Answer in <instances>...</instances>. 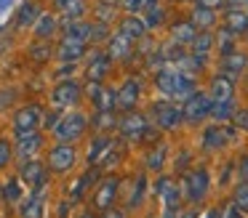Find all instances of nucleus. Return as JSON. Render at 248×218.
Wrapping results in <instances>:
<instances>
[{"label": "nucleus", "instance_id": "obj_12", "mask_svg": "<svg viewBox=\"0 0 248 218\" xmlns=\"http://www.w3.org/2000/svg\"><path fill=\"white\" fill-rule=\"evenodd\" d=\"M19 175H22V181H24V184H30L32 189L46 186V178H48V173H46V165L38 162V160H27V162L22 165V170H19Z\"/></svg>", "mask_w": 248, "mask_h": 218}, {"label": "nucleus", "instance_id": "obj_17", "mask_svg": "<svg viewBox=\"0 0 248 218\" xmlns=\"http://www.w3.org/2000/svg\"><path fill=\"white\" fill-rule=\"evenodd\" d=\"M19 213H22V218H43V213H46V200H43V191H40V189H35V194L30 197V200H24V202H22Z\"/></svg>", "mask_w": 248, "mask_h": 218}, {"label": "nucleus", "instance_id": "obj_7", "mask_svg": "<svg viewBox=\"0 0 248 218\" xmlns=\"http://www.w3.org/2000/svg\"><path fill=\"white\" fill-rule=\"evenodd\" d=\"M78 99H80V85L72 83V80H64L51 90V104L56 109H67V106L78 104Z\"/></svg>", "mask_w": 248, "mask_h": 218}, {"label": "nucleus", "instance_id": "obj_44", "mask_svg": "<svg viewBox=\"0 0 248 218\" xmlns=\"http://www.w3.org/2000/svg\"><path fill=\"white\" fill-rule=\"evenodd\" d=\"M112 16H115V8H112L109 3H107V5H104V3L96 5V19H99V21H109Z\"/></svg>", "mask_w": 248, "mask_h": 218}, {"label": "nucleus", "instance_id": "obj_47", "mask_svg": "<svg viewBox=\"0 0 248 218\" xmlns=\"http://www.w3.org/2000/svg\"><path fill=\"white\" fill-rule=\"evenodd\" d=\"M8 160H11V146H8V141H0V170L8 165Z\"/></svg>", "mask_w": 248, "mask_h": 218}, {"label": "nucleus", "instance_id": "obj_53", "mask_svg": "<svg viewBox=\"0 0 248 218\" xmlns=\"http://www.w3.org/2000/svg\"><path fill=\"white\" fill-rule=\"evenodd\" d=\"M227 5H232V8H240L243 3H248V0H224Z\"/></svg>", "mask_w": 248, "mask_h": 218}, {"label": "nucleus", "instance_id": "obj_32", "mask_svg": "<svg viewBox=\"0 0 248 218\" xmlns=\"http://www.w3.org/2000/svg\"><path fill=\"white\" fill-rule=\"evenodd\" d=\"M166 154H168L166 144H155V149L147 154V168L155 170V173H157V170H163V165H166Z\"/></svg>", "mask_w": 248, "mask_h": 218}, {"label": "nucleus", "instance_id": "obj_26", "mask_svg": "<svg viewBox=\"0 0 248 218\" xmlns=\"http://www.w3.org/2000/svg\"><path fill=\"white\" fill-rule=\"evenodd\" d=\"M224 27L227 29H232L237 35V32H246L248 29V14L246 11H240V8H230L227 11V16H224Z\"/></svg>", "mask_w": 248, "mask_h": 218}, {"label": "nucleus", "instance_id": "obj_45", "mask_svg": "<svg viewBox=\"0 0 248 218\" xmlns=\"http://www.w3.org/2000/svg\"><path fill=\"white\" fill-rule=\"evenodd\" d=\"M232 122H235L237 128H243V131H248V109H235V115H232Z\"/></svg>", "mask_w": 248, "mask_h": 218}, {"label": "nucleus", "instance_id": "obj_30", "mask_svg": "<svg viewBox=\"0 0 248 218\" xmlns=\"http://www.w3.org/2000/svg\"><path fill=\"white\" fill-rule=\"evenodd\" d=\"M192 93H195L192 74H184V72H179V77H176V90H173V99H176V101H184V99H189Z\"/></svg>", "mask_w": 248, "mask_h": 218}, {"label": "nucleus", "instance_id": "obj_38", "mask_svg": "<svg viewBox=\"0 0 248 218\" xmlns=\"http://www.w3.org/2000/svg\"><path fill=\"white\" fill-rule=\"evenodd\" d=\"M232 202H235V205L240 207L243 213H248V181H243V184H237V186H235Z\"/></svg>", "mask_w": 248, "mask_h": 218}, {"label": "nucleus", "instance_id": "obj_18", "mask_svg": "<svg viewBox=\"0 0 248 218\" xmlns=\"http://www.w3.org/2000/svg\"><path fill=\"white\" fill-rule=\"evenodd\" d=\"M221 69H224V74H230V77H237V74H243L248 69V56L246 53H227L224 61H221Z\"/></svg>", "mask_w": 248, "mask_h": 218}, {"label": "nucleus", "instance_id": "obj_24", "mask_svg": "<svg viewBox=\"0 0 248 218\" xmlns=\"http://www.w3.org/2000/svg\"><path fill=\"white\" fill-rule=\"evenodd\" d=\"M56 27H59V19H56L54 14H40L38 21H35V35H38L40 40H48L56 32Z\"/></svg>", "mask_w": 248, "mask_h": 218}, {"label": "nucleus", "instance_id": "obj_29", "mask_svg": "<svg viewBox=\"0 0 248 218\" xmlns=\"http://www.w3.org/2000/svg\"><path fill=\"white\" fill-rule=\"evenodd\" d=\"M232 115H235V101H232V99H227V101H211L208 117H214V120H232Z\"/></svg>", "mask_w": 248, "mask_h": 218}, {"label": "nucleus", "instance_id": "obj_34", "mask_svg": "<svg viewBox=\"0 0 248 218\" xmlns=\"http://www.w3.org/2000/svg\"><path fill=\"white\" fill-rule=\"evenodd\" d=\"M96 178H99V170H96V168H91V170H88V173H86V175H83V178L75 184V191H72V200H80V197L88 191V186H91Z\"/></svg>", "mask_w": 248, "mask_h": 218}, {"label": "nucleus", "instance_id": "obj_23", "mask_svg": "<svg viewBox=\"0 0 248 218\" xmlns=\"http://www.w3.org/2000/svg\"><path fill=\"white\" fill-rule=\"evenodd\" d=\"M118 32H123V35H128L131 40H139V37H144V32H147V27H144V21L139 19V16H125V19H120V29Z\"/></svg>", "mask_w": 248, "mask_h": 218}, {"label": "nucleus", "instance_id": "obj_59", "mask_svg": "<svg viewBox=\"0 0 248 218\" xmlns=\"http://www.w3.org/2000/svg\"><path fill=\"white\" fill-rule=\"evenodd\" d=\"M246 32H248V29H246Z\"/></svg>", "mask_w": 248, "mask_h": 218}, {"label": "nucleus", "instance_id": "obj_6", "mask_svg": "<svg viewBox=\"0 0 248 218\" xmlns=\"http://www.w3.org/2000/svg\"><path fill=\"white\" fill-rule=\"evenodd\" d=\"M152 112H155L157 128H163V131H173V128H179L184 122L182 109H179L176 104H168V101H157Z\"/></svg>", "mask_w": 248, "mask_h": 218}, {"label": "nucleus", "instance_id": "obj_55", "mask_svg": "<svg viewBox=\"0 0 248 218\" xmlns=\"http://www.w3.org/2000/svg\"><path fill=\"white\" fill-rule=\"evenodd\" d=\"M205 218H219V213H208V216H205Z\"/></svg>", "mask_w": 248, "mask_h": 218}, {"label": "nucleus", "instance_id": "obj_9", "mask_svg": "<svg viewBox=\"0 0 248 218\" xmlns=\"http://www.w3.org/2000/svg\"><path fill=\"white\" fill-rule=\"evenodd\" d=\"M118 186H120V181L115 178V175H107V178L96 186V194H93V207H96V210H107V207H112L115 194H118Z\"/></svg>", "mask_w": 248, "mask_h": 218}, {"label": "nucleus", "instance_id": "obj_40", "mask_svg": "<svg viewBox=\"0 0 248 218\" xmlns=\"http://www.w3.org/2000/svg\"><path fill=\"white\" fill-rule=\"evenodd\" d=\"M107 35H109L107 21H96V24H91V43H102Z\"/></svg>", "mask_w": 248, "mask_h": 218}, {"label": "nucleus", "instance_id": "obj_27", "mask_svg": "<svg viewBox=\"0 0 248 218\" xmlns=\"http://www.w3.org/2000/svg\"><path fill=\"white\" fill-rule=\"evenodd\" d=\"M64 35L67 37H75V40L88 43V40H91V24H88V21H83V19L67 21V24H64Z\"/></svg>", "mask_w": 248, "mask_h": 218}, {"label": "nucleus", "instance_id": "obj_57", "mask_svg": "<svg viewBox=\"0 0 248 218\" xmlns=\"http://www.w3.org/2000/svg\"><path fill=\"white\" fill-rule=\"evenodd\" d=\"M80 218H93V216H88V213H83V216Z\"/></svg>", "mask_w": 248, "mask_h": 218}, {"label": "nucleus", "instance_id": "obj_28", "mask_svg": "<svg viewBox=\"0 0 248 218\" xmlns=\"http://www.w3.org/2000/svg\"><path fill=\"white\" fill-rule=\"evenodd\" d=\"M192 21L198 29H211V27L216 24V11L214 8H205V5H198V8L192 11Z\"/></svg>", "mask_w": 248, "mask_h": 218}, {"label": "nucleus", "instance_id": "obj_41", "mask_svg": "<svg viewBox=\"0 0 248 218\" xmlns=\"http://www.w3.org/2000/svg\"><path fill=\"white\" fill-rule=\"evenodd\" d=\"M19 197H22V184H19L16 178L8 181L6 184V200L8 202H19Z\"/></svg>", "mask_w": 248, "mask_h": 218}, {"label": "nucleus", "instance_id": "obj_19", "mask_svg": "<svg viewBox=\"0 0 248 218\" xmlns=\"http://www.w3.org/2000/svg\"><path fill=\"white\" fill-rule=\"evenodd\" d=\"M195 35H198V27L192 21H176L171 27V40L179 43V45H189L195 40Z\"/></svg>", "mask_w": 248, "mask_h": 218}, {"label": "nucleus", "instance_id": "obj_49", "mask_svg": "<svg viewBox=\"0 0 248 218\" xmlns=\"http://www.w3.org/2000/svg\"><path fill=\"white\" fill-rule=\"evenodd\" d=\"M155 5H157V0H139V11H144V14H147V11H152Z\"/></svg>", "mask_w": 248, "mask_h": 218}, {"label": "nucleus", "instance_id": "obj_14", "mask_svg": "<svg viewBox=\"0 0 248 218\" xmlns=\"http://www.w3.org/2000/svg\"><path fill=\"white\" fill-rule=\"evenodd\" d=\"M16 138L19 141H16V149H14V152H16V157H22V160H30L40 146H43V136H40L38 131L27 133V136H16Z\"/></svg>", "mask_w": 248, "mask_h": 218}, {"label": "nucleus", "instance_id": "obj_1", "mask_svg": "<svg viewBox=\"0 0 248 218\" xmlns=\"http://www.w3.org/2000/svg\"><path fill=\"white\" fill-rule=\"evenodd\" d=\"M86 125H88V117L83 115V112H70V115H64L62 120H56L54 133H56L59 141H72V138L83 136Z\"/></svg>", "mask_w": 248, "mask_h": 218}, {"label": "nucleus", "instance_id": "obj_11", "mask_svg": "<svg viewBox=\"0 0 248 218\" xmlns=\"http://www.w3.org/2000/svg\"><path fill=\"white\" fill-rule=\"evenodd\" d=\"M56 56H59L62 64H78L83 56H86V43L64 35V40H62V45H59V51H56Z\"/></svg>", "mask_w": 248, "mask_h": 218}, {"label": "nucleus", "instance_id": "obj_39", "mask_svg": "<svg viewBox=\"0 0 248 218\" xmlns=\"http://www.w3.org/2000/svg\"><path fill=\"white\" fill-rule=\"evenodd\" d=\"M30 56H32L35 61H48V58H51V45H48V40L35 43V45L30 48Z\"/></svg>", "mask_w": 248, "mask_h": 218}, {"label": "nucleus", "instance_id": "obj_8", "mask_svg": "<svg viewBox=\"0 0 248 218\" xmlns=\"http://www.w3.org/2000/svg\"><path fill=\"white\" fill-rule=\"evenodd\" d=\"M118 125H120V133H123L125 138H131V141H141V138H144V131L150 128L147 125V117L139 115V112H134V109L125 112Z\"/></svg>", "mask_w": 248, "mask_h": 218}, {"label": "nucleus", "instance_id": "obj_3", "mask_svg": "<svg viewBox=\"0 0 248 218\" xmlns=\"http://www.w3.org/2000/svg\"><path fill=\"white\" fill-rule=\"evenodd\" d=\"M43 122V109L38 104H27L14 115V133L16 136H27V133H35Z\"/></svg>", "mask_w": 248, "mask_h": 218}, {"label": "nucleus", "instance_id": "obj_31", "mask_svg": "<svg viewBox=\"0 0 248 218\" xmlns=\"http://www.w3.org/2000/svg\"><path fill=\"white\" fill-rule=\"evenodd\" d=\"M189 48H192V53H198V56H205V53L214 48V37H211V32L208 29L198 32V35H195V40L189 43Z\"/></svg>", "mask_w": 248, "mask_h": 218}, {"label": "nucleus", "instance_id": "obj_51", "mask_svg": "<svg viewBox=\"0 0 248 218\" xmlns=\"http://www.w3.org/2000/svg\"><path fill=\"white\" fill-rule=\"evenodd\" d=\"M240 175H243V181H248V157L240 160Z\"/></svg>", "mask_w": 248, "mask_h": 218}, {"label": "nucleus", "instance_id": "obj_15", "mask_svg": "<svg viewBox=\"0 0 248 218\" xmlns=\"http://www.w3.org/2000/svg\"><path fill=\"white\" fill-rule=\"evenodd\" d=\"M91 93H93V104H96L99 112H112L115 109V90L112 88L91 83Z\"/></svg>", "mask_w": 248, "mask_h": 218}, {"label": "nucleus", "instance_id": "obj_46", "mask_svg": "<svg viewBox=\"0 0 248 218\" xmlns=\"http://www.w3.org/2000/svg\"><path fill=\"white\" fill-rule=\"evenodd\" d=\"M144 186H147V178L139 175V181H136V191H134V197H131V205H139L141 194H144Z\"/></svg>", "mask_w": 248, "mask_h": 218}, {"label": "nucleus", "instance_id": "obj_20", "mask_svg": "<svg viewBox=\"0 0 248 218\" xmlns=\"http://www.w3.org/2000/svg\"><path fill=\"white\" fill-rule=\"evenodd\" d=\"M176 77H179V72H173V69H157V74H155V85H157V90L160 93H166L168 99H173V90H176Z\"/></svg>", "mask_w": 248, "mask_h": 218}, {"label": "nucleus", "instance_id": "obj_2", "mask_svg": "<svg viewBox=\"0 0 248 218\" xmlns=\"http://www.w3.org/2000/svg\"><path fill=\"white\" fill-rule=\"evenodd\" d=\"M208 173H205L203 168H195L189 170V173H184L182 178V194L187 197L189 202H200L205 197V191H208Z\"/></svg>", "mask_w": 248, "mask_h": 218}, {"label": "nucleus", "instance_id": "obj_16", "mask_svg": "<svg viewBox=\"0 0 248 218\" xmlns=\"http://www.w3.org/2000/svg\"><path fill=\"white\" fill-rule=\"evenodd\" d=\"M131 45H134V40H131L128 35H123V32H118V35L109 37L107 56L109 58H128L131 56Z\"/></svg>", "mask_w": 248, "mask_h": 218}, {"label": "nucleus", "instance_id": "obj_35", "mask_svg": "<svg viewBox=\"0 0 248 218\" xmlns=\"http://www.w3.org/2000/svg\"><path fill=\"white\" fill-rule=\"evenodd\" d=\"M214 40H219V51H221V56H227V53L235 51V32L227 29V27L219 32V37H214Z\"/></svg>", "mask_w": 248, "mask_h": 218}, {"label": "nucleus", "instance_id": "obj_22", "mask_svg": "<svg viewBox=\"0 0 248 218\" xmlns=\"http://www.w3.org/2000/svg\"><path fill=\"white\" fill-rule=\"evenodd\" d=\"M54 5L64 14V24L80 19V16L86 14V3H83V0H54Z\"/></svg>", "mask_w": 248, "mask_h": 218}, {"label": "nucleus", "instance_id": "obj_54", "mask_svg": "<svg viewBox=\"0 0 248 218\" xmlns=\"http://www.w3.org/2000/svg\"><path fill=\"white\" fill-rule=\"evenodd\" d=\"M179 218H195V213H192V210H187V213H182Z\"/></svg>", "mask_w": 248, "mask_h": 218}, {"label": "nucleus", "instance_id": "obj_10", "mask_svg": "<svg viewBox=\"0 0 248 218\" xmlns=\"http://www.w3.org/2000/svg\"><path fill=\"white\" fill-rule=\"evenodd\" d=\"M139 80H125L123 85H120L118 90H115V106H120V109L131 112L136 106V101H139Z\"/></svg>", "mask_w": 248, "mask_h": 218}, {"label": "nucleus", "instance_id": "obj_50", "mask_svg": "<svg viewBox=\"0 0 248 218\" xmlns=\"http://www.w3.org/2000/svg\"><path fill=\"white\" fill-rule=\"evenodd\" d=\"M11 99H14V96L8 93V90H0V109H6V104H8Z\"/></svg>", "mask_w": 248, "mask_h": 218}, {"label": "nucleus", "instance_id": "obj_13", "mask_svg": "<svg viewBox=\"0 0 248 218\" xmlns=\"http://www.w3.org/2000/svg\"><path fill=\"white\" fill-rule=\"evenodd\" d=\"M211 101H227L235 96V77H230V74H219V77H214V83H211Z\"/></svg>", "mask_w": 248, "mask_h": 218}, {"label": "nucleus", "instance_id": "obj_43", "mask_svg": "<svg viewBox=\"0 0 248 218\" xmlns=\"http://www.w3.org/2000/svg\"><path fill=\"white\" fill-rule=\"evenodd\" d=\"M112 125H118V122H115V115L112 112H99V117H96V128H112Z\"/></svg>", "mask_w": 248, "mask_h": 218}, {"label": "nucleus", "instance_id": "obj_58", "mask_svg": "<svg viewBox=\"0 0 248 218\" xmlns=\"http://www.w3.org/2000/svg\"><path fill=\"white\" fill-rule=\"evenodd\" d=\"M176 3H184V0H176Z\"/></svg>", "mask_w": 248, "mask_h": 218}, {"label": "nucleus", "instance_id": "obj_36", "mask_svg": "<svg viewBox=\"0 0 248 218\" xmlns=\"http://www.w3.org/2000/svg\"><path fill=\"white\" fill-rule=\"evenodd\" d=\"M38 16H40V8H38V5L24 3L22 8H19V24H22V27H30L32 21H38Z\"/></svg>", "mask_w": 248, "mask_h": 218}, {"label": "nucleus", "instance_id": "obj_56", "mask_svg": "<svg viewBox=\"0 0 248 218\" xmlns=\"http://www.w3.org/2000/svg\"><path fill=\"white\" fill-rule=\"evenodd\" d=\"M6 5H8V0H0V8H6Z\"/></svg>", "mask_w": 248, "mask_h": 218}, {"label": "nucleus", "instance_id": "obj_42", "mask_svg": "<svg viewBox=\"0 0 248 218\" xmlns=\"http://www.w3.org/2000/svg\"><path fill=\"white\" fill-rule=\"evenodd\" d=\"M219 218H246V216H243V210L235 205V202H227V205L221 207Z\"/></svg>", "mask_w": 248, "mask_h": 218}, {"label": "nucleus", "instance_id": "obj_37", "mask_svg": "<svg viewBox=\"0 0 248 218\" xmlns=\"http://www.w3.org/2000/svg\"><path fill=\"white\" fill-rule=\"evenodd\" d=\"M163 19H166V11H163L160 5H155L152 11H147L141 21H144L147 29H155V27H160V24H163Z\"/></svg>", "mask_w": 248, "mask_h": 218}, {"label": "nucleus", "instance_id": "obj_48", "mask_svg": "<svg viewBox=\"0 0 248 218\" xmlns=\"http://www.w3.org/2000/svg\"><path fill=\"white\" fill-rule=\"evenodd\" d=\"M198 5H205V8H219V5H224V0H198Z\"/></svg>", "mask_w": 248, "mask_h": 218}, {"label": "nucleus", "instance_id": "obj_5", "mask_svg": "<svg viewBox=\"0 0 248 218\" xmlns=\"http://www.w3.org/2000/svg\"><path fill=\"white\" fill-rule=\"evenodd\" d=\"M75 146H70L67 141H59L54 149L48 152V170L54 173H67V170L75 165Z\"/></svg>", "mask_w": 248, "mask_h": 218}, {"label": "nucleus", "instance_id": "obj_33", "mask_svg": "<svg viewBox=\"0 0 248 218\" xmlns=\"http://www.w3.org/2000/svg\"><path fill=\"white\" fill-rule=\"evenodd\" d=\"M109 149H112V141H109L107 136H96L91 144V152H88V160H91V162H99L102 154H107Z\"/></svg>", "mask_w": 248, "mask_h": 218}, {"label": "nucleus", "instance_id": "obj_25", "mask_svg": "<svg viewBox=\"0 0 248 218\" xmlns=\"http://www.w3.org/2000/svg\"><path fill=\"white\" fill-rule=\"evenodd\" d=\"M107 69H109V56L107 53H104V56H93V61L88 64V69H86V77L91 80V83H102L104 74H107Z\"/></svg>", "mask_w": 248, "mask_h": 218}, {"label": "nucleus", "instance_id": "obj_4", "mask_svg": "<svg viewBox=\"0 0 248 218\" xmlns=\"http://www.w3.org/2000/svg\"><path fill=\"white\" fill-rule=\"evenodd\" d=\"M211 112V96L208 93H200V90H195L189 99H184L182 104V117L184 122H200L205 120Z\"/></svg>", "mask_w": 248, "mask_h": 218}, {"label": "nucleus", "instance_id": "obj_52", "mask_svg": "<svg viewBox=\"0 0 248 218\" xmlns=\"http://www.w3.org/2000/svg\"><path fill=\"white\" fill-rule=\"evenodd\" d=\"M104 218H123V213H120V210H109V207H107V210H104Z\"/></svg>", "mask_w": 248, "mask_h": 218}, {"label": "nucleus", "instance_id": "obj_21", "mask_svg": "<svg viewBox=\"0 0 248 218\" xmlns=\"http://www.w3.org/2000/svg\"><path fill=\"white\" fill-rule=\"evenodd\" d=\"M227 131L221 125H211L208 131L203 133V146L208 149V152H214V149H221V146H227Z\"/></svg>", "mask_w": 248, "mask_h": 218}]
</instances>
